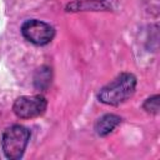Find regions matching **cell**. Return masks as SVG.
<instances>
[{
	"instance_id": "cell-1",
	"label": "cell",
	"mask_w": 160,
	"mask_h": 160,
	"mask_svg": "<svg viewBox=\"0 0 160 160\" xmlns=\"http://www.w3.org/2000/svg\"><path fill=\"white\" fill-rule=\"evenodd\" d=\"M135 89L136 78L130 72H122L100 89L98 99L105 105L118 106L130 99L134 95Z\"/></svg>"
},
{
	"instance_id": "cell-7",
	"label": "cell",
	"mask_w": 160,
	"mask_h": 160,
	"mask_svg": "<svg viewBox=\"0 0 160 160\" xmlns=\"http://www.w3.org/2000/svg\"><path fill=\"white\" fill-rule=\"evenodd\" d=\"M159 99H160L159 95H152L148 98L142 105L144 110L149 114H154V115L159 114Z\"/></svg>"
},
{
	"instance_id": "cell-5",
	"label": "cell",
	"mask_w": 160,
	"mask_h": 160,
	"mask_svg": "<svg viewBox=\"0 0 160 160\" xmlns=\"http://www.w3.org/2000/svg\"><path fill=\"white\" fill-rule=\"evenodd\" d=\"M121 122V118L115 114H105L98 119L95 122V131L100 136H106L110 134L119 124Z\"/></svg>"
},
{
	"instance_id": "cell-3",
	"label": "cell",
	"mask_w": 160,
	"mask_h": 160,
	"mask_svg": "<svg viewBox=\"0 0 160 160\" xmlns=\"http://www.w3.org/2000/svg\"><path fill=\"white\" fill-rule=\"evenodd\" d=\"M46 106L48 101L42 95H25L15 100L12 111L20 119H34L42 115Z\"/></svg>"
},
{
	"instance_id": "cell-2",
	"label": "cell",
	"mask_w": 160,
	"mask_h": 160,
	"mask_svg": "<svg viewBox=\"0 0 160 160\" xmlns=\"http://www.w3.org/2000/svg\"><path fill=\"white\" fill-rule=\"evenodd\" d=\"M30 140V131L22 125H12L2 134V150L8 159L18 160L22 158Z\"/></svg>"
},
{
	"instance_id": "cell-6",
	"label": "cell",
	"mask_w": 160,
	"mask_h": 160,
	"mask_svg": "<svg viewBox=\"0 0 160 160\" xmlns=\"http://www.w3.org/2000/svg\"><path fill=\"white\" fill-rule=\"evenodd\" d=\"M51 68L49 66H41L36 70L35 72V76H34V85L38 90H41V91H46L48 88L50 86L51 84Z\"/></svg>"
},
{
	"instance_id": "cell-4",
	"label": "cell",
	"mask_w": 160,
	"mask_h": 160,
	"mask_svg": "<svg viewBox=\"0 0 160 160\" xmlns=\"http://www.w3.org/2000/svg\"><path fill=\"white\" fill-rule=\"evenodd\" d=\"M21 34L28 41H30L35 45L42 46V45L49 44L54 39L55 30L50 24L44 22L41 20L32 19V20H28L22 24Z\"/></svg>"
},
{
	"instance_id": "cell-8",
	"label": "cell",
	"mask_w": 160,
	"mask_h": 160,
	"mask_svg": "<svg viewBox=\"0 0 160 160\" xmlns=\"http://www.w3.org/2000/svg\"><path fill=\"white\" fill-rule=\"evenodd\" d=\"M78 2H92V4H100V2H104L106 0H75Z\"/></svg>"
}]
</instances>
